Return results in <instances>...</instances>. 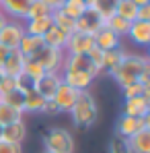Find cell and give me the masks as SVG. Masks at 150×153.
<instances>
[{
  "label": "cell",
  "mask_w": 150,
  "mask_h": 153,
  "mask_svg": "<svg viewBox=\"0 0 150 153\" xmlns=\"http://www.w3.org/2000/svg\"><path fill=\"white\" fill-rule=\"evenodd\" d=\"M70 116H72V122L80 128H91L93 124H97L99 120V103L97 97L89 91H82L76 100L74 108L70 110Z\"/></svg>",
  "instance_id": "6da1fadb"
},
{
  "label": "cell",
  "mask_w": 150,
  "mask_h": 153,
  "mask_svg": "<svg viewBox=\"0 0 150 153\" xmlns=\"http://www.w3.org/2000/svg\"><path fill=\"white\" fill-rule=\"evenodd\" d=\"M146 68H150V60L146 54H127L111 76L119 87H124V85L138 81L140 73H144Z\"/></svg>",
  "instance_id": "7a4b0ae2"
},
{
  "label": "cell",
  "mask_w": 150,
  "mask_h": 153,
  "mask_svg": "<svg viewBox=\"0 0 150 153\" xmlns=\"http://www.w3.org/2000/svg\"><path fill=\"white\" fill-rule=\"evenodd\" d=\"M43 147H45V153H74V134L68 128L53 126L43 137Z\"/></svg>",
  "instance_id": "3957f363"
},
{
  "label": "cell",
  "mask_w": 150,
  "mask_h": 153,
  "mask_svg": "<svg viewBox=\"0 0 150 153\" xmlns=\"http://www.w3.org/2000/svg\"><path fill=\"white\" fill-rule=\"evenodd\" d=\"M33 58L43 66L45 73H62L64 60H66V52L58 50V48H48V46H43Z\"/></svg>",
  "instance_id": "277c9868"
},
{
  "label": "cell",
  "mask_w": 150,
  "mask_h": 153,
  "mask_svg": "<svg viewBox=\"0 0 150 153\" xmlns=\"http://www.w3.org/2000/svg\"><path fill=\"white\" fill-rule=\"evenodd\" d=\"M142 128H150V114L146 118H134V116H119L117 126H115V137L121 139H130L136 132H140Z\"/></svg>",
  "instance_id": "5b68a950"
},
{
  "label": "cell",
  "mask_w": 150,
  "mask_h": 153,
  "mask_svg": "<svg viewBox=\"0 0 150 153\" xmlns=\"http://www.w3.org/2000/svg\"><path fill=\"white\" fill-rule=\"evenodd\" d=\"M23 37H25L23 21H6V25L0 31V44L8 50H17Z\"/></svg>",
  "instance_id": "8992f818"
},
{
  "label": "cell",
  "mask_w": 150,
  "mask_h": 153,
  "mask_svg": "<svg viewBox=\"0 0 150 153\" xmlns=\"http://www.w3.org/2000/svg\"><path fill=\"white\" fill-rule=\"evenodd\" d=\"M62 71H76V73H86L93 79H97L101 75L99 71L93 66V62L89 60L86 54H66V60H64V68Z\"/></svg>",
  "instance_id": "52a82bcc"
},
{
  "label": "cell",
  "mask_w": 150,
  "mask_h": 153,
  "mask_svg": "<svg viewBox=\"0 0 150 153\" xmlns=\"http://www.w3.org/2000/svg\"><path fill=\"white\" fill-rule=\"evenodd\" d=\"M60 85H62V75L60 73H45L39 81L33 83V89L45 102H50V100H53V95H56V91H58Z\"/></svg>",
  "instance_id": "ba28073f"
},
{
  "label": "cell",
  "mask_w": 150,
  "mask_h": 153,
  "mask_svg": "<svg viewBox=\"0 0 150 153\" xmlns=\"http://www.w3.org/2000/svg\"><path fill=\"white\" fill-rule=\"evenodd\" d=\"M95 48V39L93 35H86V33H80L74 31L68 35V42H66V54H89V52Z\"/></svg>",
  "instance_id": "9c48e42d"
},
{
  "label": "cell",
  "mask_w": 150,
  "mask_h": 153,
  "mask_svg": "<svg viewBox=\"0 0 150 153\" xmlns=\"http://www.w3.org/2000/svg\"><path fill=\"white\" fill-rule=\"evenodd\" d=\"M31 2L33 0H0V10L8 21H25Z\"/></svg>",
  "instance_id": "30bf717a"
},
{
  "label": "cell",
  "mask_w": 150,
  "mask_h": 153,
  "mask_svg": "<svg viewBox=\"0 0 150 153\" xmlns=\"http://www.w3.org/2000/svg\"><path fill=\"white\" fill-rule=\"evenodd\" d=\"M101 27H103V21H101V17L93 8H86V10L74 21V31L86 33V35H95Z\"/></svg>",
  "instance_id": "8fae6325"
},
{
  "label": "cell",
  "mask_w": 150,
  "mask_h": 153,
  "mask_svg": "<svg viewBox=\"0 0 150 153\" xmlns=\"http://www.w3.org/2000/svg\"><path fill=\"white\" fill-rule=\"evenodd\" d=\"M78 91L72 89V87H68V85H60L58 87V91H56V95H53V103L58 105V110H60V114H70V110L74 108L76 100H78Z\"/></svg>",
  "instance_id": "7c38bea8"
},
{
  "label": "cell",
  "mask_w": 150,
  "mask_h": 153,
  "mask_svg": "<svg viewBox=\"0 0 150 153\" xmlns=\"http://www.w3.org/2000/svg\"><path fill=\"white\" fill-rule=\"evenodd\" d=\"M134 46L138 48H148L150 44V23L148 21H134L130 29H127V35H125Z\"/></svg>",
  "instance_id": "4fadbf2b"
},
{
  "label": "cell",
  "mask_w": 150,
  "mask_h": 153,
  "mask_svg": "<svg viewBox=\"0 0 150 153\" xmlns=\"http://www.w3.org/2000/svg\"><path fill=\"white\" fill-rule=\"evenodd\" d=\"M124 116H134V118H146L150 114V97L148 95H138L130 97L124 102Z\"/></svg>",
  "instance_id": "5bb4252c"
},
{
  "label": "cell",
  "mask_w": 150,
  "mask_h": 153,
  "mask_svg": "<svg viewBox=\"0 0 150 153\" xmlns=\"http://www.w3.org/2000/svg\"><path fill=\"white\" fill-rule=\"evenodd\" d=\"M60 75H62V83L68 85V87H72V89H76L78 93L89 91L91 85H93V81H95L91 75H86V73H76V71H62Z\"/></svg>",
  "instance_id": "9a60e30c"
},
{
  "label": "cell",
  "mask_w": 150,
  "mask_h": 153,
  "mask_svg": "<svg viewBox=\"0 0 150 153\" xmlns=\"http://www.w3.org/2000/svg\"><path fill=\"white\" fill-rule=\"evenodd\" d=\"M93 39H95V46H97L101 52H109V50L121 48V37H117L113 31H109L105 25L93 35Z\"/></svg>",
  "instance_id": "2e32d148"
},
{
  "label": "cell",
  "mask_w": 150,
  "mask_h": 153,
  "mask_svg": "<svg viewBox=\"0 0 150 153\" xmlns=\"http://www.w3.org/2000/svg\"><path fill=\"white\" fill-rule=\"evenodd\" d=\"M27 139V124L23 120H17L12 124L2 128V141L4 143H12V145H23Z\"/></svg>",
  "instance_id": "e0dca14e"
},
{
  "label": "cell",
  "mask_w": 150,
  "mask_h": 153,
  "mask_svg": "<svg viewBox=\"0 0 150 153\" xmlns=\"http://www.w3.org/2000/svg\"><path fill=\"white\" fill-rule=\"evenodd\" d=\"M25 56L21 54L19 50H10L6 60L2 62V71L6 76H19L23 75V68H25Z\"/></svg>",
  "instance_id": "ac0fdd59"
},
{
  "label": "cell",
  "mask_w": 150,
  "mask_h": 153,
  "mask_svg": "<svg viewBox=\"0 0 150 153\" xmlns=\"http://www.w3.org/2000/svg\"><path fill=\"white\" fill-rule=\"evenodd\" d=\"M43 105H45V100L33 89V87H29L25 93H23V114H41V110H43Z\"/></svg>",
  "instance_id": "d6986e66"
},
{
  "label": "cell",
  "mask_w": 150,
  "mask_h": 153,
  "mask_svg": "<svg viewBox=\"0 0 150 153\" xmlns=\"http://www.w3.org/2000/svg\"><path fill=\"white\" fill-rule=\"evenodd\" d=\"M132 153H150V128H142L134 137L125 139Z\"/></svg>",
  "instance_id": "ffe728a7"
},
{
  "label": "cell",
  "mask_w": 150,
  "mask_h": 153,
  "mask_svg": "<svg viewBox=\"0 0 150 153\" xmlns=\"http://www.w3.org/2000/svg\"><path fill=\"white\" fill-rule=\"evenodd\" d=\"M125 56H127V50H125V48H117V50L103 52V73L113 75L115 68L121 64V60H124Z\"/></svg>",
  "instance_id": "44dd1931"
},
{
  "label": "cell",
  "mask_w": 150,
  "mask_h": 153,
  "mask_svg": "<svg viewBox=\"0 0 150 153\" xmlns=\"http://www.w3.org/2000/svg\"><path fill=\"white\" fill-rule=\"evenodd\" d=\"M23 25H25V33H27V35L43 37V33H45L53 23H51V15H50V17H39V19H29V21H23Z\"/></svg>",
  "instance_id": "7402d4cb"
},
{
  "label": "cell",
  "mask_w": 150,
  "mask_h": 153,
  "mask_svg": "<svg viewBox=\"0 0 150 153\" xmlns=\"http://www.w3.org/2000/svg\"><path fill=\"white\" fill-rule=\"evenodd\" d=\"M43 46H48V48H58V50H64L66 48V42H68V35L64 33V31H60L58 27L51 25L45 33H43Z\"/></svg>",
  "instance_id": "603a6c76"
},
{
  "label": "cell",
  "mask_w": 150,
  "mask_h": 153,
  "mask_svg": "<svg viewBox=\"0 0 150 153\" xmlns=\"http://www.w3.org/2000/svg\"><path fill=\"white\" fill-rule=\"evenodd\" d=\"M43 48V39L41 37H35V35H27L25 33V37L21 39V44H19V48L17 50L21 52L25 58H33L37 52Z\"/></svg>",
  "instance_id": "cb8c5ba5"
},
{
  "label": "cell",
  "mask_w": 150,
  "mask_h": 153,
  "mask_svg": "<svg viewBox=\"0 0 150 153\" xmlns=\"http://www.w3.org/2000/svg\"><path fill=\"white\" fill-rule=\"evenodd\" d=\"M43 75H45L43 66H41L35 58H27V60H25V68H23V76L31 83V87H33V83H35V81H39Z\"/></svg>",
  "instance_id": "d4e9b609"
},
{
  "label": "cell",
  "mask_w": 150,
  "mask_h": 153,
  "mask_svg": "<svg viewBox=\"0 0 150 153\" xmlns=\"http://www.w3.org/2000/svg\"><path fill=\"white\" fill-rule=\"evenodd\" d=\"M51 23L53 27H58L60 31H64L66 35H70V33H74V19H70L66 13H62V10H53L51 13Z\"/></svg>",
  "instance_id": "484cf974"
},
{
  "label": "cell",
  "mask_w": 150,
  "mask_h": 153,
  "mask_svg": "<svg viewBox=\"0 0 150 153\" xmlns=\"http://www.w3.org/2000/svg\"><path fill=\"white\" fill-rule=\"evenodd\" d=\"M115 15L121 17L127 23H134L136 21V15H138V6L132 0H121V2L115 4Z\"/></svg>",
  "instance_id": "4316f807"
},
{
  "label": "cell",
  "mask_w": 150,
  "mask_h": 153,
  "mask_svg": "<svg viewBox=\"0 0 150 153\" xmlns=\"http://www.w3.org/2000/svg\"><path fill=\"white\" fill-rule=\"evenodd\" d=\"M17 120H23V112L10 108L8 103L0 102V126L4 128V126H8V124H12V122H17Z\"/></svg>",
  "instance_id": "83f0119b"
},
{
  "label": "cell",
  "mask_w": 150,
  "mask_h": 153,
  "mask_svg": "<svg viewBox=\"0 0 150 153\" xmlns=\"http://www.w3.org/2000/svg\"><path fill=\"white\" fill-rule=\"evenodd\" d=\"M103 25L107 27L109 31H113L117 37H125V35H127V29H130V25H132V23L124 21V19H121V17H117V15H111V17H109Z\"/></svg>",
  "instance_id": "f1b7e54d"
},
{
  "label": "cell",
  "mask_w": 150,
  "mask_h": 153,
  "mask_svg": "<svg viewBox=\"0 0 150 153\" xmlns=\"http://www.w3.org/2000/svg\"><path fill=\"white\" fill-rule=\"evenodd\" d=\"M91 8L101 17L103 23H105L111 15H115V2H113V0H95V4H93Z\"/></svg>",
  "instance_id": "f546056e"
},
{
  "label": "cell",
  "mask_w": 150,
  "mask_h": 153,
  "mask_svg": "<svg viewBox=\"0 0 150 153\" xmlns=\"http://www.w3.org/2000/svg\"><path fill=\"white\" fill-rule=\"evenodd\" d=\"M60 10H62V13H66L70 19H74V21H76V19L86 10V4H84L82 0H66V2H64V6H62Z\"/></svg>",
  "instance_id": "4dcf8cb0"
},
{
  "label": "cell",
  "mask_w": 150,
  "mask_h": 153,
  "mask_svg": "<svg viewBox=\"0 0 150 153\" xmlns=\"http://www.w3.org/2000/svg\"><path fill=\"white\" fill-rule=\"evenodd\" d=\"M50 15H51L50 6H45L41 0H33V2L29 4V10H27L25 21H29V19H39V17H50Z\"/></svg>",
  "instance_id": "1f68e13d"
},
{
  "label": "cell",
  "mask_w": 150,
  "mask_h": 153,
  "mask_svg": "<svg viewBox=\"0 0 150 153\" xmlns=\"http://www.w3.org/2000/svg\"><path fill=\"white\" fill-rule=\"evenodd\" d=\"M2 97V103H8L10 108H15V110H19V112H23V91H8V93H4V95H0Z\"/></svg>",
  "instance_id": "d6a6232c"
},
{
  "label": "cell",
  "mask_w": 150,
  "mask_h": 153,
  "mask_svg": "<svg viewBox=\"0 0 150 153\" xmlns=\"http://www.w3.org/2000/svg\"><path fill=\"white\" fill-rule=\"evenodd\" d=\"M121 91H124V100H130V97H138V95L148 93L150 89L142 87L138 81H134V83H130V85H124V87H121Z\"/></svg>",
  "instance_id": "836d02e7"
},
{
  "label": "cell",
  "mask_w": 150,
  "mask_h": 153,
  "mask_svg": "<svg viewBox=\"0 0 150 153\" xmlns=\"http://www.w3.org/2000/svg\"><path fill=\"white\" fill-rule=\"evenodd\" d=\"M107 153H132L130 147H127V141L121 139V137H113L109 141V147H107Z\"/></svg>",
  "instance_id": "e575fe53"
},
{
  "label": "cell",
  "mask_w": 150,
  "mask_h": 153,
  "mask_svg": "<svg viewBox=\"0 0 150 153\" xmlns=\"http://www.w3.org/2000/svg\"><path fill=\"white\" fill-rule=\"evenodd\" d=\"M86 56H89V60H91V62H93V66H95V68H97V71H99L101 75H103V52H101L99 48H97V46H95V48H93V50L89 52V54H86Z\"/></svg>",
  "instance_id": "d590c367"
},
{
  "label": "cell",
  "mask_w": 150,
  "mask_h": 153,
  "mask_svg": "<svg viewBox=\"0 0 150 153\" xmlns=\"http://www.w3.org/2000/svg\"><path fill=\"white\" fill-rule=\"evenodd\" d=\"M0 153H23V147H21V145H12V143L0 141Z\"/></svg>",
  "instance_id": "8d00e7d4"
},
{
  "label": "cell",
  "mask_w": 150,
  "mask_h": 153,
  "mask_svg": "<svg viewBox=\"0 0 150 153\" xmlns=\"http://www.w3.org/2000/svg\"><path fill=\"white\" fill-rule=\"evenodd\" d=\"M41 114H45V116H58L60 110H58V105L53 103V100H50V102H45L43 110H41Z\"/></svg>",
  "instance_id": "74e56055"
},
{
  "label": "cell",
  "mask_w": 150,
  "mask_h": 153,
  "mask_svg": "<svg viewBox=\"0 0 150 153\" xmlns=\"http://www.w3.org/2000/svg\"><path fill=\"white\" fill-rule=\"evenodd\" d=\"M136 21H148L150 23V4H146V6H138Z\"/></svg>",
  "instance_id": "f35d334b"
},
{
  "label": "cell",
  "mask_w": 150,
  "mask_h": 153,
  "mask_svg": "<svg viewBox=\"0 0 150 153\" xmlns=\"http://www.w3.org/2000/svg\"><path fill=\"white\" fill-rule=\"evenodd\" d=\"M41 2H43L45 6H50V10L53 13V10H60V8L64 6V2H66V0H41Z\"/></svg>",
  "instance_id": "ab89813d"
},
{
  "label": "cell",
  "mask_w": 150,
  "mask_h": 153,
  "mask_svg": "<svg viewBox=\"0 0 150 153\" xmlns=\"http://www.w3.org/2000/svg\"><path fill=\"white\" fill-rule=\"evenodd\" d=\"M8 48H4V46H2V44H0V66H2V62H4V60H6V56H8Z\"/></svg>",
  "instance_id": "60d3db41"
},
{
  "label": "cell",
  "mask_w": 150,
  "mask_h": 153,
  "mask_svg": "<svg viewBox=\"0 0 150 153\" xmlns=\"http://www.w3.org/2000/svg\"><path fill=\"white\" fill-rule=\"evenodd\" d=\"M136 6H146V4H150V0H132Z\"/></svg>",
  "instance_id": "b9f144b4"
},
{
  "label": "cell",
  "mask_w": 150,
  "mask_h": 153,
  "mask_svg": "<svg viewBox=\"0 0 150 153\" xmlns=\"http://www.w3.org/2000/svg\"><path fill=\"white\" fill-rule=\"evenodd\" d=\"M6 21H8V19H6V17H4V13L0 10V31H2V27L6 25Z\"/></svg>",
  "instance_id": "7bdbcfd3"
},
{
  "label": "cell",
  "mask_w": 150,
  "mask_h": 153,
  "mask_svg": "<svg viewBox=\"0 0 150 153\" xmlns=\"http://www.w3.org/2000/svg\"><path fill=\"white\" fill-rule=\"evenodd\" d=\"M82 2H84V4H86V8H91V6H93V4H95V0H82Z\"/></svg>",
  "instance_id": "ee69618b"
},
{
  "label": "cell",
  "mask_w": 150,
  "mask_h": 153,
  "mask_svg": "<svg viewBox=\"0 0 150 153\" xmlns=\"http://www.w3.org/2000/svg\"><path fill=\"white\" fill-rule=\"evenodd\" d=\"M4 76H6V75H4V71H2V66H0V83H2V79H4Z\"/></svg>",
  "instance_id": "f6af8a7d"
},
{
  "label": "cell",
  "mask_w": 150,
  "mask_h": 153,
  "mask_svg": "<svg viewBox=\"0 0 150 153\" xmlns=\"http://www.w3.org/2000/svg\"><path fill=\"white\" fill-rule=\"evenodd\" d=\"M0 141H2V126H0Z\"/></svg>",
  "instance_id": "bcb514c9"
},
{
  "label": "cell",
  "mask_w": 150,
  "mask_h": 153,
  "mask_svg": "<svg viewBox=\"0 0 150 153\" xmlns=\"http://www.w3.org/2000/svg\"><path fill=\"white\" fill-rule=\"evenodd\" d=\"M113 2H115V4H117V2H121V0H113Z\"/></svg>",
  "instance_id": "7dc6e473"
},
{
  "label": "cell",
  "mask_w": 150,
  "mask_h": 153,
  "mask_svg": "<svg viewBox=\"0 0 150 153\" xmlns=\"http://www.w3.org/2000/svg\"><path fill=\"white\" fill-rule=\"evenodd\" d=\"M0 102H2V97H0Z\"/></svg>",
  "instance_id": "c3c4849f"
}]
</instances>
